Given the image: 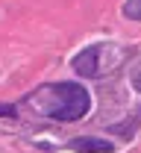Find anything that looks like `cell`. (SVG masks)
I'll return each instance as SVG.
<instances>
[{"label": "cell", "instance_id": "6da1fadb", "mask_svg": "<svg viewBox=\"0 0 141 153\" xmlns=\"http://www.w3.org/2000/svg\"><path fill=\"white\" fill-rule=\"evenodd\" d=\"M30 103L32 109H38L53 121H80L91 106V97L77 82H53V85H41L30 97Z\"/></svg>", "mask_w": 141, "mask_h": 153}, {"label": "cell", "instance_id": "7a4b0ae2", "mask_svg": "<svg viewBox=\"0 0 141 153\" xmlns=\"http://www.w3.org/2000/svg\"><path fill=\"white\" fill-rule=\"evenodd\" d=\"M97 53H100V47H85L82 53H77V59H74V71H77V76H97V71H100Z\"/></svg>", "mask_w": 141, "mask_h": 153}, {"label": "cell", "instance_id": "3957f363", "mask_svg": "<svg viewBox=\"0 0 141 153\" xmlns=\"http://www.w3.org/2000/svg\"><path fill=\"white\" fill-rule=\"evenodd\" d=\"M68 147H71L74 153H112V150H115L109 141H103V138H91V135H80V138H74Z\"/></svg>", "mask_w": 141, "mask_h": 153}, {"label": "cell", "instance_id": "277c9868", "mask_svg": "<svg viewBox=\"0 0 141 153\" xmlns=\"http://www.w3.org/2000/svg\"><path fill=\"white\" fill-rule=\"evenodd\" d=\"M123 15L129 21H141V0H126L123 3Z\"/></svg>", "mask_w": 141, "mask_h": 153}, {"label": "cell", "instance_id": "5b68a950", "mask_svg": "<svg viewBox=\"0 0 141 153\" xmlns=\"http://www.w3.org/2000/svg\"><path fill=\"white\" fill-rule=\"evenodd\" d=\"M15 112H18V109H15L12 103H0V115H3V118H15Z\"/></svg>", "mask_w": 141, "mask_h": 153}, {"label": "cell", "instance_id": "8992f818", "mask_svg": "<svg viewBox=\"0 0 141 153\" xmlns=\"http://www.w3.org/2000/svg\"><path fill=\"white\" fill-rule=\"evenodd\" d=\"M132 85H135V88L141 91V71H135V76H132Z\"/></svg>", "mask_w": 141, "mask_h": 153}]
</instances>
